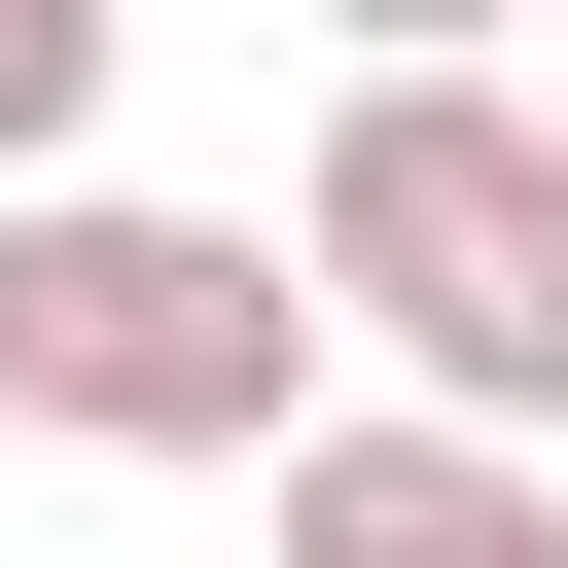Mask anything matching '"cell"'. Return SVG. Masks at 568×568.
Listing matches in <instances>:
<instances>
[{
  "mask_svg": "<svg viewBox=\"0 0 568 568\" xmlns=\"http://www.w3.org/2000/svg\"><path fill=\"white\" fill-rule=\"evenodd\" d=\"M284 532L320 568H568V426H497V390H284Z\"/></svg>",
  "mask_w": 568,
  "mask_h": 568,
  "instance_id": "obj_3",
  "label": "cell"
},
{
  "mask_svg": "<svg viewBox=\"0 0 568 568\" xmlns=\"http://www.w3.org/2000/svg\"><path fill=\"white\" fill-rule=\"evenodd\" d=\"M106 71H142V0H0V178H71V142H106Z\"/></svg>",
  "mask_w": 568,
  "mask_h": 568,
  "instance_id": "obj_4",
  "label": "cell"
},
{
  "mask_svg": "<svg viewBox=\"0 0 568 568\" xmlns=\"http://www.w3.org/2000/svg\"><path fill=\"white\" fill-rule=\"evenodd\" d=\"M320 248L284 213H142V178H0V426L36 462H284L320 390Z\"/></svg>",
  "mask_w": 568,
  "mask_h": 568,
  "instance_id": "obj_2",
  "label": "cell"
},
{
  "mask_svg": "<svg viewBox=\"0 0 568 568\" xmlns=\"http://www.w3.org/2000/svg\"><path fill=\"white\" fill-rule=\"evenodd\" d=\"M284 248H320V320H355L390 390L568 426V106H497V36H355V106H320V178H284Z\"/></svg>",
  "mask_w": 568,
  "mask_h": 568,
  "instance_id": "obj_1",
  "label": "cell"
},
{
  "mask_svg": "<svg viewBox=\"0 0 568 568\" xmlns=\"http://www.w3.org/2000/svg\"><path fill=\"white\" fill-rule=\"evenodd\" d=\"M320 36H532V0H320Z\"/></svg>",
  "mask_w": 568,
  "mask_h": 568,
  "instance_id": "obj_5",
  "label": "cell"
}]
</instances>
